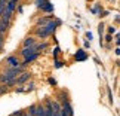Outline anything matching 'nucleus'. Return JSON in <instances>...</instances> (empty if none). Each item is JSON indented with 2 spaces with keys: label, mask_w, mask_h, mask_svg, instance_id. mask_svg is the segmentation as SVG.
I'll list each match as a JSON object with an SVG mask.
<instances>
[{
  "label": "nucleus",
  "mask_w": 120,
  "mask_h": 116,
  "mask_svg": "<svg viewBox=\"0 0 120 116\" xmlns=\"http://www.w3.org/2000/svg\"><path fill=\"white\" fill-rule=\"evenodd\" d=\"M30 79H31V73L30 72H22L21 75H18L16 79H15V83H16V86H22V85H25L27 82H30Z\"/></svg>",
  "instance_id": "nucleus-1"
},
{
  "label": "nucleus",
  "mask_w": 120,
  "mask_h": 116,
  "mask_svg": "<svg viewBox=\"0 0 120 116\" xmlns=\"http://www.w3.org/2000/svg\"><path fill=\"white\" fill-rule=\"evenodd\" d=\"M61 24V20H56V21H53V20H49L48 22H46V24L43 25L45 27V30L48 31L49 34H53V31L56 30V27Z\"/></svg>",
  "instance_id": "nucleus-2"
},
{
  "label": "nucleus",
  "mask_w": 120,
  "mask_h": 116,
  "mask_svg": "<svg viewBox=\"0 0 120 116\" xmlns=\"http://www.w3.org/2000/svg\"><path fill=\"white\" fill-rule=\"evenodd\" d=\"M9 27H11V20H6V18L0 16V34H4Z\"/></svg>",
  "instance_id": "nucleus-3"
},
{
  "label": "nucleus",
  "mask_w": 120,
  "mask_h": 116,
  "mask_svg": "<svg viewBox=\"0 0 120 116\" xmlns=\"http://www.w3.org/2000/svg\"><path fill=\"white\" fill-rule=\"evenodd\" d=\"M45 116H53V110H52V100H46L45 101Z\"/></svg>",
  "instance_id": "nucleus-4"
},
{
  "label": "nucleus",
  "mask_w": 120,
  "mask_h": 116,
  "mask_svg": "<svg viewBox=\"0 0 120 116\" xmlns=\"http://www.w3.org/2000/svg\"><path fill=\"white\" fill-rule=\"evenodd\" d=\"M34 33L37 37H41V39H46V37H49V33L45 30V27H36V30H34Z\"/></svg>",
  "instance_id": "nucleus-5"
},
{
  "label": "nucleus",
  "mask_w": 120,
  "mask_h": 116,
  "mask_svg": "<svg viewBox=\"0 0 120 116\" xmlns=\"http://www.w3.org/2000/svg\"><path fill=\"white\" fill-rule=\"evenodd\" d=\"M6 63L9 64V67H18V66H21V63H19V60H18V57H13V55H11V57L6 58Z\"/></svg>",
  "instance_id": "nucleus-6"
},
{
  "label": "nucleus",
  "mask_w": 120,
  "mask_h": 116,
  "mask_svg": "<svg viewBox=\"0 0 120 116\" xmlns=\"http://www.w3.org/2000/svg\"><path fill=\"white\" fill-rule=\"evenodd\" d=\"M56 101H58L59 104H62V103H65V101H70V97H68V94H67L65 91H61L56 95Z\"/></svg>",
  "instance_id": "nucleus-7"
},
{
  "label": "nucleus",
  "mask_w": 120,
  "mask_h": 116,
  "mask_svg": "<svg viewBox=\"0 0 120 116\" xmlns=\"http://www.w3.org/2000/svg\"><path fill=\"white\" fill-rule=\"evenodd\" d=\"M40 55V52H34V54H31V55H28L27 58H24V63L21 64V67H24V66H27L28 63H33V61H36L37 60V57Z\"/></svg>",
  "instance_id": "nucleus-8"
},
{
  "label": "nucleus",
  "mask_w": 120,
  "mask_h": 116,
  "mask_svg": "<svg viewBox=\"0 0 120 116\" xmlns=\"http://www.w3.org/2000/svg\"><path fill=\"white\" fill-rule=\"evenodd\" d=\"M86 58H87V55H86V52L83 49H79L76 52V55H74V60H76V61H85Z\"/></svg>",
  "instance_id": "nucleus-9"
},
{
  "label": "nucleus",
  "mask_w": 120,
  "mask_h": 116,
  "mask_svg": "<svg viewBox=\"0 0 120 116\" xmlns=\"http://www.w3.org/2000/svg\"><path fill=\"white\" fill-rule=\"evenodd\" d=\"M36 52V49H34V46H31V48H22L21 49V55H22V57H24V58H27V57H28V55H31V54H34Z\"/></svg>",
  "instance_id": "nucleus-10"
},
{
  "label": "nucleus",
  "mask_w": 120,
  "mask_h": 116,
  "mask_svg": "<svg viewBox=\"0 0 120 116\" xmlns=\"http://www.w3.org/2000/svg\"><path fill=\"white\" fill-rule=\"evenodd\" d=\"M24 48H31V46H34L36 45V39L33 37V36H30V37H27L25 40H24Z\"/></svg>",
  "instance_id": "nucleus-11"
},
{
  "label": "nucleus",
  "mask_w": 120,
  "mask_h": 116,
  "mask_svg": "<svg viewBox=\"0 0 120 116\" xmlns=\"http://www.w3.org/2000/svg\"><path fill=\"white\" fill-rule=\"evenodd\" d=\"M36 116H45V106L41 103H36Z\"/></svg>",
  "instance_id": "nucleus-12"
},
{
  "label": "nucleus",
  "mask_w": 120,
  "mask_h": 116,
  "mask_svg": "<svg viewBox=\"0 0 120 116\" xmlns=\"http://www.w3.org/2000/svg\"><path fill=\"white\" fill-rule=\"evenodd\" d=\"M41 11H43V12H48L49 15H52V13H53V4L50 3V2H48L43 8H41Z\"/></svg>",
  "instance_id": "nucleus-13"
},
{
  "label": "nucleus",
  "mask_w": 120,
  "mask_h": 116,
  "mask_svg": "<svg viewBox=\"0 0 120 116\" xmlns=\"http://www.w3.org/2000/svg\"><path fill=\"white\" fill-rule=\"evenodd\" d=\"M34 89H36L34 82H27V85L24 88V92H31V91H34Z\"/></svg>",
  "instance_id": "nucleus-14"
},
{
  "label": "nucleus",
  "mask_w": 120,
  "mask_h": 116,
  "mask_svg": "<svg viewBox=\"0 0 120 116\" xmlns=\"http://www.w3.org/2000/svg\"><path fill=\"white\" fill-rule=\"evenodd\" d=\"M25 113H28L30 116H36V104H31L28 109H27V112Z\"/></svg>",
  "instance_id": "nucleus-15"
},
{
  "label": "nucleus",
  "mask_w": 120,
  "mask_h": 116,
  "mask_svg": "<svg viewBox=\"0 0 120 116\" xmlns=\"http://www.w3.org/2000/svg\"><path fill=\"white\" fill-rule=\"evenodd\" d=\"M48 2H49V0H36V4H37V8H39V9H41Z\"/></svg>",
  "instance_id": "nucleus-16"
},
{
  "label": "nucleus",
  "mask_w": 120,
  "mask_h": 116,
  "mask_svg": "<svg viewBox=\"0 0 120 116\" xmlns=\"http://www.w3.org/2000/svg\"><path fill=\"white\" fill-rule=\"evenodd\" d=\"M8 91H9V88H8L6 85H0V97H2V95H4Z\"/></svg>",
  "instance_id": "nucleus-17"
},
{
  "label": "nucleus",
  "mask_w": 120,
  "mask_h": 116,
  "mask_svg": "<svg viewBox=\"0 0 120 116\" xmlns=\"http://www.w3.org/2000/svg\"><path fill=\"white\" fill-rule=\"evenodd\" d=\"M3 45H4V34H0V51L3 49Z\"/></svg>",
  "instance_id": "nucleus-18"
},
{
  "label": "nucleus",
  "mask_w": 120,
  "mask_h": 116,
  "mask_svg": "<svg viewBox=\"0 0 120 116\" xmlns=\"http://www.w3.org/2000/svg\"><path fill=\"white\" fill-rule=\"evenodd\" d=\"M98 28H99V36L102 37V33H104V24H102V22L99 24V27H98Z\"/></svg>",
  "instance_id": "nucleus-19"
},
{
  "label": "nucleus",
  "mask_w": 120,
  "mask_h": 116,
  "mask_svg": "<svg viewBox=\"0 0 120 116\" xmlns=\"http://www.w3.org/2000/svg\"><path fill=\"white\" fill-rule=\"evenodd\" d=\"M113 33H116V27H108V34H113Z\"/></svg>",
  "instance_id": "nucleus-20"
},
{
  "label": "nucleus",
  "mask_w": 120,
  "mask_h": 116,
  "mask_svg": "<svg viewBox=\"0 0 120 116\" xmlns=\"http://www.w3.org/2000/svg\"><path fill=\"white\" fill-rule=\"evenodd\" d=\"M22 113H24V110H18V112H15V113H12L11 116H21Z\"/></svg>",
  "instance_id": "nucleus-21"
},
{
  "label": "nucleus",
  "mask_w": 120,
  "mask_h": 116,
  "mask_svg": "<svg viewBox=\"0 0 120 116\" xmlns=\"http://www.w3.org/2000/svg\"><path fill=\"white\" fill-rule=\"evenodd\" d=\"M55 67H56V68L62 67V63H61V61H58V60H56V61H55Z\"/></svg>",
  "instance_id": "nucleus-22"
},
{
  "label": "nucleus",
  "mask_w": 120,
  "mask_h": 116,
  "mask_svg": "<svg viewBox=\"0 0 120 116\" xmlns=\"http://www.w3.org/2000/svg\"><path fill=\"white\" fill-rule=\"evenodd\" d=\"M15 92H24V88H22V86H16L15 88Z\"/></svg>",
  "instance_id": "nucleus-23"
},
{
  "label": "nucleus",
  "mask_w": 120,
  "mask_h": 116,
  "mask_svg": "<svg viewBox=\"0 0 120 116\" xmlns=\"http://www.w3.org/2000/svg\"><path fill=\"white\" fill-rule=\"evenodd\" d=\"M49 83H50V85H56V82H55V79H52V77H49Z\"/></svg>",
  "instance_id": "nucleus-24"
},
{
  "label": "nucleus",
  "mask_w": 120,
  "mask_h": 116,
  "mask_svg": "<svg viewBox=\"0 0 120 116\" xmlns=\"http://www.w3.org/2000/svg\"><path fill=\"white\" fill-rule=\"evenodd\" d=\"M105 40H107V42H111V34H107V37H105Z\"/></svg>",
  "instance_id": "nucleus-25"
},
{
  "label": "nucleus",
  "mask_w": 120,
  "mask_h": 116,
  "mask_svg": "<svg viewBox=\"0 0 120 116\" xmlns=\"http://www.w3.org/2000/svg\"><path fill=\"white\" fill-rule=\"evenodd\" d=\"M9 2H12V3H16V2H19V0H9Z\"/></svg>",
  "instance_id": "nucleus-26"
},
{
  "label": "nucleus",
  "mask_w": 120,
  "mask_h": 116,
  "mask_svg": "<svg viewBox=\"0 0 120 116\" xmlns=\"http://www.w3.org/2000/svg\"><path fill=\"white\" fill-rule=\"evenodd\" d=\"M21 116H30V115H28V113H25V112H24V113H22Z\"/></svg>",
  "instance_id": "nucleus-27"
}]
</instances>
